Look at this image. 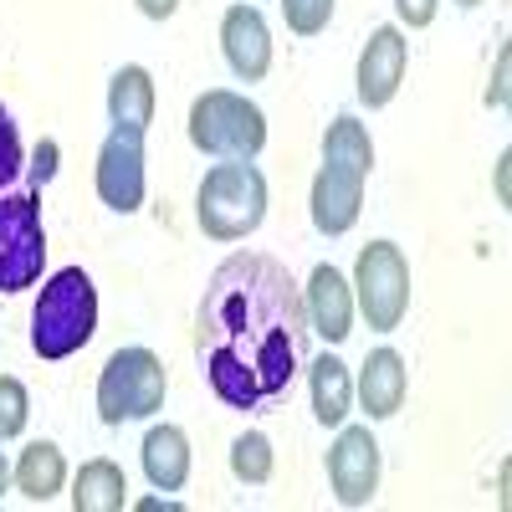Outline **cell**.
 <instances>
[{
	"mask_svg": "<svg viewBox=\"0 0 512 512\" xmlns=\"http://www.w3.org/2000/svg\"><path fill=\"white\" fill-rule=\"evenodd\" d=\"M313 323L303 287L267 251H236L210 272L195 308V354L231 410L277 405L308 369Z\"/></svg>",
	"mask_w": 512,
	"mask_h": 512,
	"instance_id": "6da1fadb",
	"label": "cell"
},
{
	"mask_svg": "<svg viewBox=\"0 0 512 512\" xmlns=\"http://www.w3.org/2000/svg\"><path fill=\"white\" fill-rule=\"evenodd\" d=\"M98 333V287L82 267H62L31 308V349L41 359H72Z\"/></svg>",
	"mask_w": 512,
	"mask_h": 512,
	"instance_id": "7a4b0ae2",
	"label": "cell"
},
{
	"mask_svg": "<svg viewBox=\"0 0 512 512\" xmlns=\"http://www.w3.org/2000/svg\"><path fill=\"white\" fill-rule=\"evenodd\" d=\"M195 221L210 241H241L267 221V180L251 159H226L200 180Z\"/></svg>",
	"mask_w": 512,
	"mask_h": 512,
	"instance_id": "3957f363",
	"label": "cell"
},
{
	"mask_svg": "<svg viewBox=\"0 0 512 512\" xmlns=\"http://www.w3.org/2000/svg\"><path fill=\"white\" fill-rule=\"evenodd\" d=\"M190 144L210 159H256L267 149V113L231 88H210L190 103Z\"/></svg>",
	"mask_w": 512,
	"mask_h": 512,
	"instance_id": "277c9868",
	"label": "cell"
},
{
	"mask_svg": "<svg viewBox=\"0 0 512 512\" xmlns=\"http://www.w3.org/2000/svg\"><path fill=\"white\" fill-rule=\"evenodd\" d=\"M164 390H169V374H164L159 354L118 349V354H108V364L98 374V415H103V425L149 420L154 410H164Z\"/></svg>",
	"mask_w": 512,
	"mask_h": 512,
	"instance_id": "5b68a950",
	"label": "cell"
},
{
	"mask_svg": "<svg viewBox=\"0 0 512 512\" xmlns=\"http://www.w3.org/2000/svg\"><path fill=\"white\" fill-rule=\"evenodd\" d=\"M359 287V308L369 318L374 333H395L410 313V267H405V251L395 241H369L359 251V267L354 282Z\"/></svg>",
	"mask_w": 512,
	"mask_h": 512,
	"instance_id": "8992f818",
	"label": "cell"
},
{
	"mask_svg": "<svg viewBox=\"0 0 512 512\" xmlns=\"http://www.w3.org/2000/svg\"><path fill=\"white\" fill-rule=\"evenodd\" d=\"M47 231L36 195H0V292H26L41 282Z\"/></svg>",
	"mask_w": 512,
	"mask_h": 512,
	"instance_id": "52a82bcc",
	"label": "cell"
},
{
	"mask_svg": "<svg viewBox=\"0 0 512 512\" xmlns=\"http://www.w3.org/2000/svg\"><path fill=\"white\" fill-rule=\"evenodd\" d=\"M93 185H98V200L118 216H134L144 205V190H149V175H144V134L139 128H118L103 139L98 149V169H93Z\"/></svg>",
	"mask_w": 512,
	"mask_h": 512,
	"instance_id": "ba28073f",
	"label": "cell"
},
{
	"mask_svg": "<svg viewBox=\"0 0 512 512\" xmlns=\"http://www.w3.org/2000/svg\"><path fill=\"white\" fill-rule=\"evenodd\" d=\"M328 482L344 507H364L379 492V441L369 425H338V441L328 446Z\"/></svg>",
	"mask_w": 512,
	"mask_h": 512,
	"instance_id": "9c48e42d",
	"label": "cell"
},
{
	"mask_svg": "<svg viewBox=\"0 0 512 512\" xmlns=\"http://www.w3.org/2000/svg\"><path fill=\"white\" fill-rule=\"evenodd\" d=\"M364 169H349V164H333L323 159L318 180H313V195H308V210H313V226L323 236H344L354 231L359 210H364Z\"/></svg>",
	"mask_w": 512,
	"mask_h": 512,
	"instance_id": "30bf717a",
	"label": "cell"
},
{
	"mask_svg": "<svg viewBox=\"0 0 512 512\" xmlns=\"http://www.w3.org/2000/svg\"><path fill=\"white\" fill-rule=\"evenodd\" d=\"M405 62H410V41L400 26H379L369 41H364V52H359V103L364 108H384L395 93H400V82H405Z\"/></svg>",
	"mask_w": 512,
	"mask_h": 512,
	"instance_id": "8fae6325",
	"label": "cell"
},
{
	"mask_svg": "<svg viewBox=\"0 0 512 512\" xmlns=\"http://www.w3.org/2000/svg\"><path fill=\"white\" fill-rule=\"evenodd\" d=\"M221 52L241 82H262L272 72V31L256 6H231L221 16Z\"/></svg>",
	"mask_w": 512,
	"mask_h": 512,
	"instance_id": "7c38bea8",
	"label": "cell"
},
{
	"mask_svg": "<svg viewBox=\"0 0 512 512\" xmlns=\"http://www.w3.org/2000/svg\"><path fill=\"white\" fill-rule=\"evenodd\" d=\"M303 308H308V323L313 333H323L328 344H344V338L354 333V292L344 282V272L338 267H313L308 287H303Z\"/></svg>",
	"mask_w": 512,
	"mask_h": 512,
	"instance_id": "4fadbf2b",
	"label": "cell"
},
{
	"mask_svg": "<svg viewBox=\"0 0 512 512\" xmlns=\"http://www.w3.org/2000/svg\"><path fill=\"white\" fill-rule=\"evenodd\" d=\"M405 390H410V369L395 349H374L359 369V405L369 420H390L400 415L405 405Z\"/></svg>",
	"mask_w": 512,
	"mask_h": 512,
	"instance_id": "5bb4252c",
	"label": "cell"
},
{
	"mask_svg": "<svg viewBox=\"0 0 512 512\" xmlns=\"http://www.w3.org/2000/svg\"><path fill=\"white\" fill-rule=\"evenodd\" d=\"M144 477L159 492H180L190 482V441L180 425H154L144 436Z\"/></svg>",
	"mask_w": 512,
	"mask_h": 512,
	"instance_id": "9a60e30c",
	"label": "cell"
},
{
	"mask_svg": "<svg viewBox=\"0 0 512 512\" xmlns=\"http://www.w3.org/2000/svg\"><path fill=\"white\" fill-rule=\"evenodd\" d=\"M108 118L118 128H139L149 134L154 123V77L149 67H118L113 82H108Z\"/></svg>",
	"mask_w": 512,
	"mask_h": 512,
	"instance_id": "2e32d148",
	"label": "cell"
},
{
	"mask_svg": "<svg viewBox=\"0 0 512 512\" xmlns=\"http://www.w3.org/2000/svg\"><path fill=\"white\" fill-rule=\"evenodd\" d=\"M308 390H313V415L318 425H344L349 420V405H354V379H349V364L338 354H323L308 364Z\"/></svg>",
	"mask_w": 512,
	"mask_h": 512,
	"instance_id": "e0dca14e",
	"label": "cell"
},
{
	"mask_svg": "<svg viewBox=\"0 0 512 512\" xmlns=\"http://www.w3.org/2000/svg\"><path fill=\"white\" fill-rule=\"evenodd\" d=\"M16 492L26 502H52L62 487H67V461H62V446L57 441H31L16 461Z\"/></svg>",
	"mask_w": 512,
	"mask_h": 512,
	"instance_id": "ac0fdd59",
	"label": "cell"
},
{
	"mask_svg": "<svg viewBox=\"0 0 512 512\" xmlns=\"http://www.w3.org/2000/svg\"><path fill=\"white\" fill-rule=\"evenodd\" d=\"M123 502H128V482L108 456L88 461L77 472V482H72V507L77 512H118Z\"/></svg>",
	"mask_w": 512,
	"mask_h": 512,
	"instance_id": "d6986e66",
	"label": "cell"
},
{
	"mask_svg": "<svg viewBox=\"0 0 512 512\" xmlns=\"http://www.w3.org/2000/svg\"><path fill=\"white\" fill-rule=\"evenodd\" d=\"M323 159L333 164H349V169H374V144H369V128L359 118H333L328 134H323Z\"/></svg>",
	"mask_w": 512,
	"mask_h": 512,
	"instance_id": "ffe728a7",
	"label": "cell"
},
{
	"mask_svg": "<svg viewBox=\"0 0 512 512\" xmlns=\"http://www.w3.org/2000/svg\"><path fill=\"white\" fill-rule=\"evenodd\" d=\"M272 466H277V456H272V441L262 431H246L231 441V477L236 482L262 487V482H272Z\"/></svg>",
	"mask_w": 512,
	"mask_h": 512,
	"instance_id": "44dd1931",
	"label": "cell"
},
{
	"mask_svg": "<svg viewBox=\"0 0 512 512\" xmlns=\"http://www.w3.org/2000/svg\"><path fill=\"white\" fill-rule=\"evenodd\" d=\"M26 415H31V395H26V384L11 379V374H0V441H11L26 431Z\"/></svg>",
	"mask_w": 512,
	"mask_h": 512,
	"instance_id": "7402d4cb",
	"label": "cell"
},
{
	"mask_svg": "<svg viewBox=\"0 0 512 512\" xmlns=\"http://www.w3.org/2000/svg\"><path fill=\"white\" fill-rule=\"evenodd\" d=\"M282 16H287V31L318 36L333 21V0H282Z\"/></svg>",
	"mask_w": 512,
	"mask_h": 512,
	"instance_id": "603a6c76",
	"label": "cell"
},
{
	"mask_svg": "<svg viewBox=\"0 0 512 512\" xmlns=\"http://www.w3.org/2000/svg\"><path fill=\"white\" fill-rule=\"evenodd\" d=\"M21 175V134H16V118L0 103V185H11Z\"/></svg>",
	"mask_w": 512,
	"mask_h": 512,
	"instance_id": "cb8c5ba5",
	"label": "cell"
},
{
	"mask_svg": "<svg viewBox=\"0 0 512 512\" xmlns=\"http://www.w3.org/2000/svg\"><path fill=\"white\" fill-rule=\"evenodd\" d=\"M57 159H62L57 139H41V144H36V154H31V185H47V180L57 175Z\"/></svg>",
	"mask_w": 512,
	"mask_h": 512,
	"instance_id": "d4e9b609",
	"label": "cell"
},
{
	"mask_svg": "<svg viewBox=\"0 0 512 512\" xmlns=\"http://www.w3.org/2000/svg\"><path fill=\"white\" fill-rule=\"evenodd\" d=\"M507 67H512V52L502 47L497 52V67H492V82H487V93H482L487 108H507Z\"/></svg>",
	"mask_w": 512,
	"mask_h": 512,
	"instance_id": "484cf974",
	"label": "cell"
},
{
	"mask_svg": "<svg viewBox=\"0 0 512 512\" xmlns=\"http://www.w3.org/2000/svg\"><path fill=\"white\" fill-rule=\"evenodd\" d=\"M395 11H400V21L410 31H420V26L436 21V0H395Z\"/></svg>",
	"mask_w": 512,
	"mask_h": 512,
	"instance_id": "4316f807",
	"label": "cell"
},
{
	"mask_svg": "<svg viewBox=\"0 0 512 512\" xmlns=\"http://www.w3.org/2000/svg\"><path fill=\"white\" fill-rule=\"evenodd\" d=\"M139 11H144L149 21H169V16L180 11V0H139Z\"/></svg>",
	"mask_w": 512,
	"mask_h": 512,
	"instance_id": "83f0119b",
	"label": "cell"
},
{
	"mask_svg": "<svg viewBox=\"0 0 512 512\" xmlns=\"http://www.w3.org/2000/svg\"><path fill=\"white\" fill-rule=\"evenodd\" d=\"M6 487H11V461H6V451H0V497H6Z\"/></svg>",
	"mask_w": 512,
	"mask_h": 512,
	"instance_id": "f1b7e54d",
	"label": "cell"
},
{
	"mask_svg": "<svg viewBox=\"0 0 512 512\" xmlns=\"http://www.w3.org/2000/svg\"><path fill=\"white\" fill-rule=\"evenodd\" d=\"M456 6H482V0H456Z\"/></svg>",
	"mask_w": 512,
	"mask_h": 512,
	"instance_id": "f546056e",
	"label": "cell"
}]
</instances>
